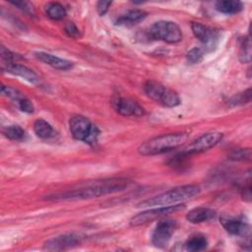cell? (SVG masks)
Wrapping results in <instances>:
<instances>
[{
    "label": "cell",
    "mask_w": 252,
    "mask_h": 252,
    "mask_svg": "<svg viewBox=\"0 0 252 252\" xmlns=\"http://www.w3.org/2000/svg\"><path fill=\"white\" fill-rule=\"evenodd\" d=\"M129 183L127 179L120 177L95 180L76 189L49 195L46 199L49 201H75L97 198L99 196L122 191L128 187Z\"/></svg>",
    "instance_id": "1"
},
{
    "label": "cell",
    "mask_w": 252,
    "mask_h": 252,
    "mask_svg": "<svg viewBox=\"0 0 252 252\" xmlns=\"http://www.w3.org/2000/svg\"><path fill=\"white\" fill-rule=\"evenodd\" d=\"M199 186L194 184H187L172 188L159 195L154 196L150 199L144 200L137 205V208H154V207H165L183 204L200 193Z\"/></svg>",
    "instance_id": "2"
},
{
    "label": "cell",
    "mask_w": 252,
    "mask_h": 252,
    "mask_svg": "<svg viewBox=\"0 0 252 252\" xmlns=\"http://www.w3.org/2000/svg\"><path fill=\"white\" fill-rule=\"evenodd\" d=\"M188 134L184 132L168 133L154 137L138 148V152L142 156H155L175 150L188 141Z\"/></svg>",
    "instance_id": "3"
},
{
    "label": "cell",
    "mask_w": 252,
    "mask_h": 252,
    "mask_svg": "<svg viewBox=\"0 0 252 252\" xmlns=\"http://www.w3.org/2000/svg\"><path fill=\"white\" fill-rule=\"evenodd\" d=\"M69 129L74 139L88 145H94L98 140V128L83 115H73L69 120Z\"/></svg>",
    "instance_id": "4"
},
{
    "label": "cell",
    "mask_w": 252,
    "mask_h": 252,
    "mask_svg": "<svg viewBox=\"0 0 252 252\" xmlns=\"http://www.w3.org/2000/svg\"><path fill=\"white\" fill-rule=\"evenodd\" d=\"M143 89L145 94L150 98L163 106L175 107L181 103V99L175 91L163 86L157 81H147L144 84Z\"/></svg>",
    "instance_id": "5"
},
{
    "label": "cell",
    "mask_w": 252,
    "mask_h": 252,
    "mask_svg": "<svg viewBox=\"0 0 252 252\" xmlns=\"http://www.w3.org/2000/svg\"><path fill=\"white\" fill-rule=\"evenodd\" d=\"M149 34L153 39L167 43H177L182 40V31L179 26L170 21L156 22L150 29Z\"/></svg>",
    "instance_id": "6"
},
{
    "label": "cell",
    "mask_w": 252,
    "mask_h": 252,
    "mask_svg": "<svg viewBox=\"0 0 252 252\" xmlns=\"http://www.w3.org/2000/svg\"><path fill=\"white\" fill-rule=\"evenodd\" d=\"M185 206L183 204L172 205V206H165V207H154L148 211L141 212L130 220L131 226H140L144 225L148 222H151L157 219H160L161 217H165L167 215L177 213L179 211L184 210Z\"/></svg>",
    "instance_id": "7"
},
{
    "label": "cell",
    "mask_w": 252,
    "mask_h": 252,
    "mask_svg": "<svg viewBox=\"0 0 252 252\" xmlns=\"http://www.w3.org/2000/svg\"><path fill=\"white\" fill-rule=\"evenodd\" d=\"M222 136H223L222 133L218 131L207 132L201 135L200 137H198L196 140L192 141L190 144H188L181 153L183 155L190 156L193 154H198V153L208 151L214 148L216 145H218L221 141Z\"/></svg>",
    "instance_id": "8"
},
{
    "label": "cell",
    "mask_w": 252,
    "mask_h": 252,
    "mask_svg": "<svg viewBox=\"0 0 252 252\" xmlns=\"http://www.w3.org/2000/svg\"><path fill=\"white\" fill-rule=\"evenodd\" d=\"M176 228L177 222L174 220L165 219L158 220L152 234V243L158 248L165 247L170 241Z\"/></svg>",
    "instance_id": "9"
},
{
    "label": "cell",
    "mask_w": 252,
    "mask_h": 252,
    "mask_svg": "<svg viewBox=\"0 0 252 252\" xmlns=\"http://www.w3.org/2000/svg\"><path fill=\"white\" fill-rule=\"evenodd\" d=\"M191 29L196 38L199 39L203 44H205L207 49L212 50L213 47L216 46L219 40V31L196 22L192 23Z\"/></svg>",
    "instance_id": "10"
},
{
    "label": "cell",
    "mask_w": 252,
    "mask_h": 252,
    "mask_svg": "<svg viewBox=\"0 0 252 252\" xmlns=\"http://www.w3.org/2000/svg\"><path fill=\"white\" fill-rule=\"evenodd\" d=\"M82 241V237L75 233H67L55 236L48 239L44 243V249L50 251H61L69 248H73L79 245Z\"/></svg>",
    "instance_id": "11"
},
{
    "label": "cell",
    "mask_w": 252,
    "mask_h": 252,
    "mask_svg": "<svg viewBox=\"0 0 252 252\" xmlns=\"http://www.w3.org/2000/svg\"><path fill=\"white\" fill-rule=\"evenodd\" d=\"M220 221L223 228L232 235L246 236L250 232L249 224L241 218L222 216Z\"/></svg>",
    "instance_id": "12"
},
{
    "label": "cell",
    "mask_w": 252,
    "mask_h": 252,
    "mask_svg": "<svg viewBox=\"0 0 252 252\" xmlns=\"http://www.w3.org/2000/svg\"><path fill=\"white\" fill-rule=\"evenodd\" d=\"M1 94L10 99H12L15 103H17L18 107L26 113H32L34 110L32 102L19 90L14 89L9 86L1 87Z\"/></svg>",
    "instance_id": "13"
},
{
    "label": "cell",
    "mask_w": 252,
    "mask_h": 252,
    "mask_svg": "<svg viewBox=\"0 0 252 252\" xmlns=\"http://www.w3.org/2000/svg\"><path fill=\"white\" fill-rule=\"evenodd\" d=\"M113 107L123 116H141L145 113V109L131 98L117 97L113 101Z\"/></svg>",
    "instance_id": "14"
},
{
    "label": "cell",
    "mask_w": 252,
    "mask_h": 252,
    "mask_svg": "<svg viewBox=\"0 0 252 252\" xmlns=\"http://www.w3.org/2000/svg\"><path fill=\"white\" fill-rule=\"evenodd\" d=\"M3 70H5L6 72L21 77L24 80L28 81L31 84L36 85L39 83V77L30 68H28L27 66L18 64V63H5V66H3Z\"/></svg>",
    "instance_id": "15"
},
{
    "label": "cell",
    "mask_w": 252,
    "mask_h": 252,
    "mask_svg": "<svg viewBox=\"0 0 252 252\" xmlns=\"http://www.w3.org/2000/svg\"><path fill=\"white\" fill-rule=\"evenodd\" d=\"M34 57L37 60H39L57 70L65 71V70H69L73 67V62H71L67 59H63L61 57L46 53V52H41V51L35 52Z\"/></svg>",
    "instance_id": "16"
},
{
    "label": "cell",
    "mask_w": 252,
    "mask_h": 252,
    "mask_svg": "<svg viewBox=\"0 0 252 252\" xmlns=\"http://www.w3.org/2000/svg\"><path fill=\"white\" fill-rule=\"evenodd\" d=\"M216 211L206 207H198L189 211L186 215V220L191 223H201L215 219Z\"/></svg>",
    "instance_id": "17"
},
{
    "label": "cell",
    "mask_w": 252,
    "mask_h": 252,
    "mask_svg": "<svg viewBox=\"0 0 252 252\" xmlns=\"http://www.w3.org/2000/svg\"><path fill=\"white\" fill-rule=\"evenodd\" d=\"M146 17H147V13L144 10H140V9L129 10L116 19L115 25L126 26V27L133 26L142 22Z\"/></svg>",
    "instance_id": "18"
},
{
    "label": "cell",
    "mask_w": 252,
    "mask_h": 252,
    "mask_svg": "<svg viewBox=\"0 0 252 252\" xmlns=\"http://www.w3.org/2000/svg\"><path fill=\"white\" fill-rule=\"evenodd\" d=\"M216 9L222 14L232 15L239 13L243 9V4L237 0H221L216 2Z\"/></svg>",
    "instance_id": "19"
},
{
    "label": "cell",
    "mask_w": 252,
    "mask_h": 252,
    "mask_svg": "<svg viewBox=\"0 0 252 252\" xmlns=\"http://www.w3.org/2000/svg\"><path fill=\"white\" fill-rule=\"evenodd\" d=\"M33 131L35 135L40 139H49L55 136L53 127L44 119H36L33 123Z\"/></svg>",
    "instance_id": "20"
},
{
    "label": "cell",
    "mask_w": 252,
    "mask_h": 252,
    "mask_svg": "<svg viewBox=\"0 0 252 252\" xmlns=\"http://www.w3.org/2000/svg\"><path fill=\"white\" fill-rule=\"evenodd\" d=\"M45 13L50 19L55 20V21L62 20L67 14L65 7L61 3H58V2L47 3L45 5Z\"/></svg>",
    "instance_id": "21"
},
{
    "label": "cell",
    "mask_w": 252,
    "mask_h": 252,
    "mask_svg": "<svg viewBox=\"0 0 252 252\" xmlns=\"http://www.w3.org/2000/svg\"><path fill=\"white\" fill-rule=\"evenodd\" d=\"M185 246L188 251H192V252L202 251L207 248L208 239L204 235H201V234L193 235L186 241Z\"/></svg>",
    "instance_id": "22"
},
{
    "label": "cell",
    "mask_w": 252,
    "mask_h": 252,
    "mask_svg": "<svg viewBox=\"0 0 252 252\" xmlns=\"http://www.w3.org/2000/svg\"><path fill=\"white\" fill-rule=\"evenodd\" d=\"M3 134L10 140L21 141L25 138V130L19 125H11L4 129Z\"/></svg>",
    "instance_id": "23"
},
{
    "label": "cell",
    "mask_w": 252,
    "mask_h": 252,
    "mask_svg": "<svg viewBox=\"0 0 252 252\" xmlns=\"http://www.w3.org/2000/svg\"><path fill=\"white\" fill-rule=\"evenodd\" d=\"M239 60L242 63H250L251 61V42L250 37H244L240 44Z\"/></svg>",
    "instance_id": "24"
},
{
    "label": "cell",
    "mask_w": 252,
    "mask_h": 252,
    "mask_svg": "<svg viewBox=\"0 0 252 252\" xmlns=\"http://www.w3.org/2000/svg\"><path fill=\"white\" fill-rule=\"evenodd\" d=\"M250 100H251V89L249 88V89L245 90L244 92L233 95L230 98L229 103L231 105H233V106H235V105H243V104H246V103L250 102Z\"/></svg>",
    "instance_id": "25"
},
{
    "label": "cell",
    "mask_w": 252,
    "mask_h": 252,
    "mask_svg": "<svg viewBox=\"0 0 252 252\" xmlns=\"http://www.w3.org/2000/svg\"><path fill=\"white\" fill-rule=\"evenodd\" d=\"M204 57V50L199 47H194L188 51L186 58L188 63L190 64H198L203 60Z\"/></svg>",
    "instance_id": "26"
},
{
    "label": "cell",
    "mask_w": 252,
    "mask_h": 252,
    "mask_svg": "<svg viewBox=\"0 0 252 252\" xmlns=\"http://www.w3.org/2000/svg\"><path fill=\"white\" fill-rule=\"evenodd\" d=\"M251 158L250 149H237L229 154V158L233 160H248Z\"/></svg>",
    "instance_id": "27"
},
{
    "label": "cell",
    "mask_w": 252,
    "mask_h": 252,
    "mask_svg": "<svg viewBox=\"0 0 252 252\" xmlns=\"http://www.w3.org/2000/svg\"><path fill=\"white\" fill-rule=\"evenodd\" d=\"M12 5L18 7L20 10L26 12V13H29V14H34V9H33V6L30 3V2H27V1H11L10 2Z\"/></svg>",
    "instance_id": "28"
},
{
    "label": "cell",
    "mask_w": 252,
    "mask_h": 252,
    "mask_svg": "<svg viewBox=\"0 0 252 252\" xmlns=\"http://www.w3.org/2000/svg\"><path fill=\"white\" fill-rule=\"evenodd\" d=\"M0 53H1L2 59L5 61V63H13V62H15V59H17V57H18L17 54L13 53L12 51L7 49L3 45L0 48Z\"/></svg>",
    "instance_id": "29"
},
{
    "label": "cell",
    "mask_w": 252,
    "mask_h": 252,
    "mask_svg": "<svg viewBox=\"0 0 252 252\" xmlns=\"http://www.w3.org/2000/svg\"><path fill=\"white\" fill-rule=\"evenodd\" d=\"M65 32L73 38H77L80 36V31L74 23H68L65 26Z\"/></svg>",
    "instance_id": "30"
},
{
    "label": "cell",
    "mask_w": 252,
    "mask_h": 252,
    "mask_svg": "<svg viewBox=\"0 0 252 252\" xmlns=\"http://www.w3.org/2000/svg\"><path fill=\"white\" fill-rule=\"evenodd\" d=\"M112 2L110 1H98L96 3V10H97V13L100 15V16H103L107 13L108 9L110 8Z\"/></svg>",
    "instance_id": "31"
}]
</instances>
